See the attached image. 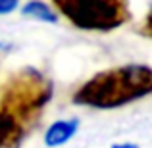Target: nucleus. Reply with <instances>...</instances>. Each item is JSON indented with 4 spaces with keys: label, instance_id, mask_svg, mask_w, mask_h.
I'll return each mask as SVG.
<instances>
[{
    "label": "nucleus",
    "instance_id": "obj_4",
    "mask_svg": "<svg viewBox=\"0 0 152 148\" xmlns=\"http://www.w3.org/2000/svg\"><path fill=\"white\" fill-rule=\"evenodd\" d=\"M79 119L71 117V119H58L52 121L46 127L45 135H42V142L46 148H60L71 141L79 131Z\"/></svg>",
    "mask_w": 152,
    "mask_h": 148
},
{
    "label": "nucleus",
    "instance_id": "obj_6",
    "mask_svg": "<svg viewBox=\"0 0 152 148\" xmlns=\"http://www.w3.org/2000/svg\"><path fill=\"white\" fill-rule=\"evenodd\" d=\"M19 6V0H0V15L12 14Z\"/></svg>",
    "mask_w": 152,
    "mask_h": 148
},
{
    "label": "nucleus",
    "instance_id": "obj_1",
    "mask_svg": "<svg viewBox=\"0 0 152 148\" xmlns=\"http://www.w3.org/2000/svg\"><path fill=\"white\" fill-rule=\"evenodd\" d=\"M152 94V67L142 63L98 71L73 94V104L94 110H115Z\"/></svg>",
    "mask_w": 152,
    "mask_h": 148
},
{
    "label": "nucleus",
    "instance_id": "obj_2",
    "mask_svg": "<svg viewBox=\"0 0 152 148\" xmlns=\"http://www.w3.org/2000/svg\"><path fill=\"white\" fill-rule=\"evenodd\" d=\"M54 8L77 29L114 31L129 21L127 0H52Z\"/></svg>",
    "mask_w": 152,
    "mask_h": 148
},
{
    "label": "nucleus",
    "instance_id": "obj_3",
    "mask_svg": "<svg viewBox=\"0 0 152 148\" xmlns=\"http://www.w3.org/2000/svg\"><path fill=\"white\" fill-rule=\"evenodd\" d=\"M27 117L8 102H0V148H18L25 135Z\"/></svg>",
    "mask_w": 152,
    "mask_h": 148
},
{
    "label": "nucleus",
    "instance_id": "obj_7",
    "mask_svg": "<svg viewBox=\"0 0 152 148\" xmlns=\"http://www.w3.org/2000/svg\"><path fill=\"white\" fill-rule=\"evenodd\" d=\"M110 148H139L135 142H114Z\"/></svg>",
    "mask_w": 152,
    "mask_h": 148
},
{
    "label": "nucleus",
    "instance_id": "obj_5",
    "mask_svg": "<svg viewBox=\"0 0 152 148\" xmlns=\"http://www.w3.org/2000/svg\"><path fill=\"white\" fill-rule=\"evenodd\" d=\"M21 14L25 17H31V19H37V21H42V23H58V12L54 8H50L48 4L41 2V0H31L23 6Z\"/></svg>",
    "mask_w": 152,
    "mask_h": 148
},
{
    "label": "nucleus",
    "instance_id": "obj_8",
    "mask_svg": "<svg viewBox=\"0 0 152 148\" xmlns=\"http://www.w3.org/2000/svg\"><path fill=\"white\" fill-rule=\"evenodd\" d=\"M146 31H148V35L152 37V12L148 14V17H146Z\"/></svg>",
    "mask_w": 152,
    "mask_h": 148
}]
</instances>
